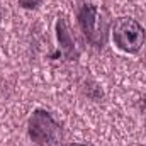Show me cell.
I'll list each match as a JSON object with an SVG mask.
<instances>
[{"label": "cell", "instance_id": "1", "mask_svg": "<svg viewBox=\"0 0 146 146\" xmlns=\"http://www.w3.org/2000/svg\"><path fill=\"white\" fill-rule=\"evenodd\" d=\"M106 10L99 9L94 3H83L78 9L76 14V21H78V27L83 33L85 39L95 46V48H104L109 37L112 22L109 21V15L102 17Z\"/></svg>", "mask_w": 146, "mask_h": 146}, {"label": "cell", "instance_id": "6", "mask_svg": "<svg viewBox=\"0 0 146 146\" xmlns=\"http://www.w3.org/2000/svg\"><path fill=\"white\" fill-rule=\"evenodd\" d=\"M65 146H85V145H80V143H68V145Z\"/></svg>", "mask_w": 146, "mask_h": 146}, {"label": "cell", "instance_id": "5", "mask_svg": "<svg viewBox=\"0 0 146 146\" xmlns=\"http://www.w3.org/2000/svg\"><path fill=\"white\" fill-rule=\"evenodd\" d=\"M41 2L42 0H19L21 7H24V9H36V7H39Z\"/></svg>", "mask_w": 146, "mask_h": 146}, {"label": "cell", "instance_id": "7", "mask_svg": "<svg viewBox=\"0 0 146 146\" xmlns=\"http://www.w3.org/2000/svg\"><path fill=\"white\" fill-rule=\"evenodd\" d=\"M0 22H2V9H0Z\"/></svg>", "mask_w": 146, "mask_h": 146}, {"label": "cell", "instance_id": "4", "mask_svg": "<svg viewBox=\"0 0 146 146\" xmlns=\"http://www.w3.org/2000/svg\"><path fill=\"white\" fill-rule=\"evenodd\" d=\"M56 37H58V44H60V53L66 61H75L78 58V49L75 44L68 22L65 17H60L56 21Z\"/></svg>", "mask_w": 146, "mask_h": 146}, {"label": "cell", "instance_id": "2", "mask_svg": "<svg viewBox=\"0 0 146 146\" xmlns=\"http://www.w3.org/2000/svg\"><path fill=\"white\" fill-rule=\"evenodd\" d=\"M110 33H112L114 44H115L121 51L129 53V54L139 53V51L143 49V46L146 44L145 27H143L136 19H133V17H129V15L117 17V19L112 22Z\"/></svg>", "mask_w": 146, "mask_h": 146}, {"label": "cell", "instance_id": "3", "mask_svg": "<svg viewBox=\"0 0 146 146\" xmlns=\"http://www.w3.org/2000/svg\"><path fill=\"white\" fill-rule=\"evenodd\" d=\"M27 134L37 146H56L61 141V126L44 109H36L27 122Z\"/></svg>", "mask_w": 146, "mask_h": 146}]
</instances>
